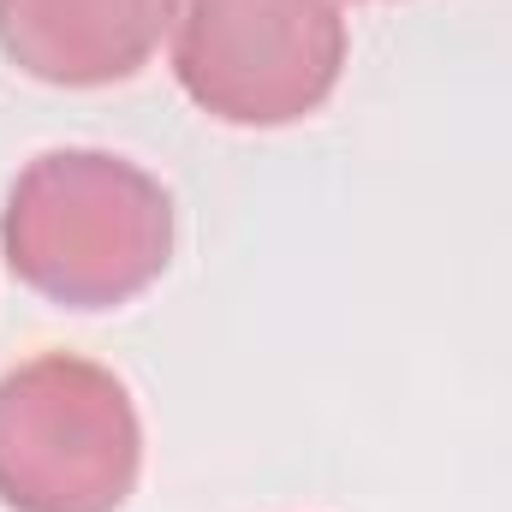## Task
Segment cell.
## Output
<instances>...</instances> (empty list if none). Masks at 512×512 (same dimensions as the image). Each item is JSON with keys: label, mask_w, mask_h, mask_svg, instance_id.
I'll return each instance as SVG.
<instances>
[{"label": "cell", "mask_w": 512, "mask_h": 512, "mask_svg": "<svg viewBox=\"0 0 512 512\" xmlns=\"http://www.w3.org/2000/svg\"><path fill=\"white\" fill-rule=\"evenodd\" d=\"M6 268L60 310H114L173 262V197L108 149L36 155L0 209Z\"/></svg>", "instance_id": "6da1fadb"}, {"label": "cell", "mask_w": 512, "mask_h": 512, "mask_svg": "<svg viewBox=\"0 0 512 512\" xmlns=\"http://www.w3.org/2000/svg\"><path fill=\"white\" fill-rule=\"evenodd\" d=\"M143 471L126 382L90 358L42 352L0 376V507L120 512Z\"/></svg>", "instance_id": "7a4b0ae2"}, {"label": "cell", "mask_w": 512, "mask_h": 512, "mask_svg": "<svg viewBox=\"0 0 512 512\" xmlns=\"http://www.w3.org/2000/svg\"><path fill=\"white\" fill-rule=\"evenodd\" d=\"M167 54L209 120L274 131L340 90L346 18L340 0H173Z\"/></svg>", "instance_id": "3957f363"}, {"label": "cell", "mask_w": 512, "mask_h": 512, "mask_svg": "<svg viewBox=\"0 0 512 512\" xmlns=\"http://www.w3.org/2000/svg\"><path fill=\"white\" fill-rule=\"evenodd\" d=\"M173 0H0V54L36 84L102 90L149 66Z\"/></svg>", "instance_id": "277c9868"}]
</instances>
